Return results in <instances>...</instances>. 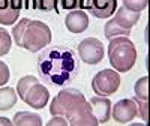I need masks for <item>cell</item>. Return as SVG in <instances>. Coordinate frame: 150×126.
<instances>
[{
	"label": "cell",
	"mask_w": 150,
	"mask_h": 126,
	"mask_svg": "<svg viewBox=\"0 0 150 126\" xmlns=\"http://www.w3.org/2000/svg\"><path fill=\"white\" fill-rule=\"evenodd\" d=\"M17 93L29 107L36 110L44 108L50 99L48 89L38 81L36 77H32V75L23 77L17 83Z\"/></svg>",
	"instance_id": "4"
},
{
	"label": "cell",
	"mask_w": 150,
	"mask_h": 126,
	"mask_svg": "<svg viewBox=\"0 0 150 126\" xmlns=\"http://www.w3.org/2000/svg\"><path fill=\"white\" fill-rule=\"evenodd\" d=\"M18 95L12 87H2L0 89V111H8L17 104Z\"/></svg>",
	"instance_id": "17"
},
{
	"label": "cell",
	"mask_w": 150,
	"mask_h": 126,
	"mask_svg": "<svg viewBox=\"0 0 150 126\" xmlns=\"http://www.w3.org/2000/svg\"><path fill=\"white\" fill-rule=\"evenodd\" d=\"M48 126H56V125H62V126H66L68 125V120L62 116H53V119L47 123Z\"/></svg>",
	"instance_id": "24"
},
{
	"label": "cell",
	"mask_w": 150,
	"mask_h": 126,
	"mask_svg": "<svg viewBox=\"0 0 150 126\" xmlns=\"http://www.w3.org/2000/svg\"><path fill=\"white\" fill-rule=\"evenodd\" d=\"M134 101H135V104H137V110H138L140 117L144 122H147V119H149V102H147V99H140V98L135 96Z\"/></svg>",
	"instance_id": "21"
},
{
	"label": "cell",
	"mask_w": 150,
	"mask_h": 126,
	"mask_svg": "<svg viewBox=\"0 0 150 126\" xmlns=\"http://www.w3.org/2000/svg\"><path fill=\"white\" fill-rule=\"evenodd\" d=\"M104 45L96 38H86L78 44V56L86 65H98L104 59Z\"/></svg>",
	"instance_id": "7"
},
{
	"label": "cell",
	"mask_w": 150,
	"mask_h": 126,
	"mask_svg": "<svg viewBox=\"0 0 150 126\" xmlns=\"http://www.w3.org/2000/svg\"><path fill=\"white\" fill-rule=\"evenodd\" d=\"M135 95L140 99H149V77H141L135 83Z\"/></svg>",
	"instance_id": "20"
},
{
	"label": "cell",
	"mask_w": 150,
	"mask_h": 126,
	"mask_svg": "<svg viewBox=\"0 0 150 126\" xmlns=\"http://www.w3.org/2000/svg\"><path fill=\"white\" fill-rule=\"evenodd\" d=\"M90 110L99 125H104L111 117V101L105 96H95L89 101Z\"/></svg>",
	"instance_id": "11"
},
{
	"label": "cell",
	"mask_w": 150,
	"mask_h": 126,
	"mask_svg": "<svg viewBox=\"0 0 150 126\" xmlns=\"http://www.w3.org/2000/svg\"><path fill=\"white\" fill-rule=\"evenodd\" d=\"M117 0H92L89 8L90 14L96 18H108L116 12Z\"/></svg>",
	"instance_id": "14"
},
{
	"label": "cell",
	"mask_w": 150,
	"mask_h": 126,
	"mask_svg": "<svg viewBox=\"0 0 150 126\" xmlns=\"http://www.w3.org/2000/svg\"><path fill=\"white\" fill-rule=\"evenodd\" d=\"M108 59L114 71L129 72L137 60V48L128 36H117L110 39Z\"/></svg>",
	"instance_id": "3"
},
{
	"label": "cell",
	"mask_w": 150,
	"mask_h": 126,
	"mask_svg": "<svg viewBox=\"0 0 150 126\" xmlns=\"http://www.w3.org/2000/svg\"><path fill=\"white\" fill-rule=\"evenodd\" d=\"M12 125H17V126H41L42 119H41L39 114H35V113L21 111V113H17L14 116Z\"/></svg>",
	"instance_id": "16"
},
{
	"label": "cell",
	"mask_w": 150,
	"mask_h": 126,
	"mask_svg": "<svg viewBox=\"0 0 150 126\" xmlns=\"http://www.w3.org/2000/svg\"><path fill=\"white\" fill-rule=\"evenodd\" d=\"M65 119L68 120V125H71V126H96V125H99L90 110L89 101H84L78 107H75Z\"/></svg>",
	"instance_id": "8"
},
{
	"label": "cell",
	"mask_w": 150,
	"mask_h": 126,
	"mask_svg": "<svg viewBox=\"0 0 150 126\" xmlns=\"http://www.w3.org/2000/svg\"><path fill=\"white\" fill-rule=\"evenodd\" d=\"M11 36L18 47L26 48L30 53L41 51L51 42V30L47 24L29 18H21V21L12 29Z\"/></svg>",
	"instance_id": "2"
},
{
	"label": "cell",
	"mask_w": 150,
	"mask_h": 126,
	"mask_svg": "<svg viewBox=\"0 0 150 126\" xmlns=\"http://www.w3.org/2000/svg\"><path fill=\"white\" fill-rule=\"evenodd\" d=\"M104 33H105L107 39H114V38H117V36H129V35H131V30L122 29L119 24L114 21V18H112V20H110V21L105 24Z\"/></svg>",
	"instance_id": "18"
},
{
	"label": "cell",
	"mask_w": 150,
	"mask_h": 126,
	"mask_svg": "<svg viewBox=\"0 0 150 126\" xmlns=\"http://www.w3.org/2000/svg\"><path fill=\"white\" fill-rule=\"evenodd\" d=\"M116 17H114V21L119 24L122 29H126V30H131L137 23L140 20V15L141 12H137V11H131L125 6H120L116 9Z\"/></svg>",
	"instance_id": "13"
},
{
	"label": "cell",
	"mask_w": 150,
	"mask_h": 126,
	"mask_svg": "<svg viewBox=\"0 0 150 126\" xmlns=\"http://www.w3.org/2000/svg\"><path fill=\"white\" fill-rule=\"evenodd\" d=\"M53 5L57 11V14H59V11L60 9H63V11H89L90 5H92V0H53Z\"/></svg>",
	"instance_id": "15"
},
{
	"label": "cell",
	"mask_w": 150,
	"mask_h": 126,
	"mask_svg": "<svg viewBox=\"0 0 150 126\" xmlns=\"http://www.w3.org/2000/svg\"><path fill=\"white\" fill-rule=\"evenodd\" d=\"M122 2H123V6H125V8H128V9H131V11L141 12V11L146 9L149 0H122Z\"/></svg>",
	"instance_id": "22"
},
{
	"label": "cell",
	"mask_w": 150,
	"mask_h": 126,
	"mask_svg": "<svg viewBox=\"0 0 150 126\" xmlns=\"http://www.w3.org/2000/svg\"><path fill=\"white\" fill-rule=\"evenodd\" d=\"M80 60L71 48L56 45L45 48L38 59L39 77L51 86H66L78 75Z\"/></svg>",
	"instance_id": "1"
},
{
	"label": "cell",
	"mask_w": 150,
	"mask_h": 126,
	"mask_svg": "<svg viewBox=\"0 0 150 126\" xmlns=\"http://www.w3.org/2000/svg\"><path fill=\"white\" fill-rule=\"evenodd\" d=\"M84 101H86V98L80 90L63 89L53 99L51 105H50V113H51L53 116L66 117L75 107H78L81 102H84Z\"/></svg>",
	"instance_id": "5"
},
{
	"label": "cell",
	"mask_w": 150,
	"mask_h": 126,
	"mask_svg": "<svg viewBox=\"0 0 150 126\" xmlns=\"http://www.w3.org/2000/svg\"><path fill=\"white\" fill-rule=\"evenodd\" d=\"M23 8L24 0H0V24L3 26L15 24Z\"/></svg>",
	"instance_id": "10"
},
{
	"label": "cell",
	"mask_w": 150,
	"mask_h": 126,
	"mask_svg": "<svg viewBox=\"0 0 150 126\" xmlns=\"http://www.w3.org/2000/svg\"><path fill=\"white\" fill-rule=\"evenodd\" d=\"M120 87V75L114 69L99 71L92 80V89L96 96H110Z\"/></svg>",
	"instance_id": "6"
},
{
	"label": "cell",
	"mask_w": 150,
	"mask_h": 126,
	"mask_svg": "<svg viewBox=\"0 0 150 126\" xmlns=\"http://www.w3.org/2000/svg\"><path fill=\"white\" fill-rule=\"evenodd\" d=\"M9 78H11L9 66L6 65L5 62L0 60V86H5V84H8Z\"/></svg>",
	"instance_id": "23"
},
{
	"label": "cell",
	"mask_w": 150,
	"mask_h": 126,
	"mask_svg": "<svg viewBox=\"0 0 150 126\" xmlns=\"http://www.w3.org/2000/svg\"><path fill=\"white\" fill-rule=\"evenodd\" d=\"M36 8L42 11H50L54 8V5L53 2H48V0H36Z\"/></svg>",
	"instance_id": "25"
},
{
	"label": "cell",
	"mask_w": 150,
	"mask_h": 126,
	"mask_svg": "<svg viewBox=\"0 0 150 126\" xmlns=\"http://www.w3.org/2000/svg\"><path fill=\"white\" fill-rule=\"evenodd\" d=\"M111 116L117 123L126 125L132 122L137 116H138V110H137V104L134 99H122L119 102L111 107Z\"/></svg>",
	"instance_id": "9"
},
{
	"label": "cell",
	"mask_w": 150,
	"mask_h": 126,
	"mask_svg": "<svg viewBox=\"0 0 150 126\" xmlns=\"http://www.w3.org/2000/svg\"><path fill=\"white\" fill-rule=\"evenodd\" d=\"M11 45H12V36L9 35L8 30L0 27V57L6 56L11 51Z\"/></svg>",
	"instance_id": "19"
},
{
	"label": "cell",
	"mask_w": 150,
	"mask_h": 126,
	"mask_svg": "<svg viewBox=\"0 0 150 126\" xmlns=\"http://www.w3.org/2000/svg\"><path fill=\"white\" fill-rule=\"evenodd\" d=\"M65 26L72 33H83L89 27V17L84 11H71L65 18Z\"/></svg>",
	"instance_id": "12"
},
{
	"label": "cell",
	"mask_w": 150,
	"mask_h": 126,
	"mask_svg": "<svg viewBox=\"0 0 150 126\" xmlns=\"http://www.w3.org/2000/svg\"><path fill=\"white\" fill-rule=\"evenodd\" d=\"M0 125H6V126H11V125H12V120H9L8 117H0Z\"/></svg>",
	"instance_id": "26"
}]
</instances>
